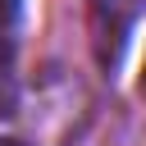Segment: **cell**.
Instances as JSON below:
<instances>
[{"label": "cell", "instance_id": "obj_1", "mask_svg": "<svg viewBox=\"0 0 146 146\" xmlns=\"http://www.w3.org/2000/svg\"><path fill=\"white\" fill-rule=\"evenodd\" d=\"M9 73H14V46H9V36L0 32V87H9Z\"/></svg>", "mask_w": 146, "mask_h": 146}, {"label": "cell", "instance_id": "obj_3", "mask_svg": "<svg viewBox=\"0 0 146 146\" xmlns=\"http://www.w3.org/2000/svg\"><path fill=\"white\" fill-rule=\"evenodd\" d=\"M141 96H146V68H141Z\"/></svg>", "mask_w": 146, "mask_h": 146}, {"label": "cell", "instance_id": "obj_2", "mask_svg": "<svg viewBox=\"0 0 146 146\" xmlns=\"http://www.w3.org/2000/svg\"><path fill=\"white\" fill-rule=\"evenodd\" d=\"M18 9H23V0H0V32H9L18 23Z\"/></svg>", "mask_w": 146, "mask_h": 146}]
</instances>
